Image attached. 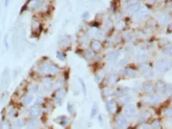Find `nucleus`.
Instances as JSON below:
<instances>
[{"label":"nucleus","instance_id":"nucleus-1","mask_svg":"<svg viewBox=\"0 0 172 129\" xmlns=\"http://www.w3.org/2000/svg\"><path fill=\"white\" fill-rule=\"evenodd\" d=\"M171 67V63L168 60H159L156 62L155 68L158 72H167Z\"/></svg>","mask_w":172,"mask_h":129},{"label":"nucleus","instance_id":"nucleus-2","mask_svg":"<svg viewBox=\"0 0 172 129\" xmlns=\"http://www.w3.org/2000/svg\"><path fill=\"white\" fill-rule=\"evenodd\" d=\"M139 69H140V74L144 78H152L154 76V73H153V72H152V67L147 64H140Z\"/></svg>","mask_w":172,"mask_h":129},{"label":"nucleus","instance_id":"nucleus-3","mask_svg":"<svg viewBox=\"0 0 172 129\" xmlns=\"http://www.w3.org/2000/svg\"><path fill=\"white\" fill-rule=\"evenodd\" d=\"M116 125L119 128H127L129 125L128 120L122 114H119L116 117Z\"/></svg>","mask_w":172,"mask_h":129},{"label":"nucleus","instance_id":"nucleus-4","mask_svg":"<svg viewBox=\"0 0 172 129\" xmlns=\"http://www.w3.org/2000/svg\"><path fill=\"white\" fill-rule=\"evenodd\" d=\"M125 114L127 115V117H133L137 114V109L136 107L133 104H127L125 105Z\"/></svg>","mask_w":172,"mask_h":129},{"label":"nucleus","instance_id":"nucleus-5","mask_svg":"<svg viewBox=\"0 0 172 129\" xmlns=\"http://www.w3.org/2000/svg\"><path fill=\"white\" fill-rule=\"evenodd\" d=\"M106 109L109 114H115L117 110V105L114 100H110L106 102Z\"/></svg>","mask_w":172,"mask_h":129},{"label":"nucleus","instance_id":"nucleus-6","mask_svg":"<svg viewBox=\"0 0 172 129\" xmlns=\"http://www.w3.org/2000/svg\"><path fill=\"white\" fill-rule=\"evenodd\" d=\"M166 88H167V85H166V84L164 81L160 80V81H158L156 84V90L158 93L162 94V95L166 93Z\"/></svg>","mask_w":172,"mask_h":129},{"label":"nucleus","instance_id":"nucleus-7","mask_svg":"<svg viewBox=\"0 0 172 129\" xmlns=\"http://www.w3.org/2000/svg\"><path fill=\"white\" fill-rule=\"evenodd\" d=\"M143 90H144L145 93L148 94V95H151V94L154 93L155 88H154L153 84L151 83V82H147V83L144 84V85H143Z\"/></svg>","mask_w":172,"mask_h":129},{"label":"nucleus","instance_id":"nucleus-8","mask_svg":"<svg viewBox=\"0 0 172 129\" xmlns=\"http://www.w3.org/2000/svg\"><path fill=\"white\" fill-rule=\"evenodd\" d=\"M147 101L152 103H158L162 101V96L158 94H151L149 95V96L147 97Z\"/></svg>","mask_w":172,"mask_h":129},{"label":"nucleus","instance_id":"nucleus-9","mask_svg":"<svg viewBox=\"0 0 172 129\" xmlns=\"http://www.w3.org/2000/svg\"><path fill=\"white\" fill-rule=\"evenodd\" d=\"M41 113V108H40V106H37V105H34V106H31L29 108V114L32 115V116H39Z\"/></svg>","mask_w":172,"mask_h":129},{"label":"nucleus","instance_id":"nucleus-10","mask_svg":"<svg viewBox=\"0 0 172 129\" xmlns=\"http://www.w3.org/2000/svg\"><path fill=\"white\" fill-rule=\"evenodd\" d=\"M55 122L58 123L59 125L62 126H65L67 124H68V120H67L66 116H64V115H61V116H59L55 119Z\"/></svg>","mask_w":172,"mask_h":129},{"label":"nucleus","instance_id":"nucleus-11","mask_svg":"<svg viewBox=\"0 0 172 129\" xmlns=\"http://www.w3.org/2000/svg\"><path fill=\"white\" fill-rule=\"evenodd\" d=\"M91 48L93 50V52H97L102 49V44L99 40H94L91 42Z\"/></svg>","mask_w":172,"mask_h":129},{"label":"nucleus","instance_id":"nucleus-12","mask_svg":"<svg viewBox=\"0 0 172 129\" xmlns=\"http://www.w3.org/2000/svg\"><path fill=\"white\" fill-rule=\"evenodd\" d=\"M137 72L133 68H127V69L124 71V75L127 78H135L136 77Z\"/></svg>","mask_w":172,"mask_h":129},{"label":"nucleus","instance_id":"nucleus-13","mask_svg":"<svg viewBox=\"0 0 172 129\" xmlns=\"http://www.w3.org/2000/svg\"><path fill=\"white\" fill-rule=\"evenodd\" d=\"M148 14V10L144 8V9H140V10H138L136 12V17L139 19H142L144 17L146 16V15Z\"/></svg>","mask_w":172,"mask_h":129},{"label":"nucleus","instance_id":"nucleus-14","mask_svg":"<svg viewBox=\"0 0 172 129\" xmlns=\"http://www.w3.org/2000/svg\"><path fill=\"white\" fill-rule=\"evenodd\" d=\"M42 84L45 88H48L52 87V85H53V80H52L51 78H44L43 79H42Z\"/></svg>","mask_w":172,"mask_h":129},{"label":"nucleus","instance_id":"nucleus-15","mask_svg":"<svg viewBox=\"0 0 172 129\" xmlns=\"http://www.w3.org/2000/svg\"><path fill=\"white\" fill-rule=\"evenodd\" d=\"M33 101V96L32 95H26L25 96L22 98V103L24 106H28L31 103V102Z\"/></svg>","mask_w":172,"mask_h":129},{"label":"nucleus","instance_id":"nucleus-16","mask_svg":"<svg viewBox=\"0 0 172 129\" xmlns=\"http://www.w3.org/2000/svg\"><path fill=\"white\" fill-rule=\"evenodd\" d=\"M118 56H119V52H111L107 55V60L109 61H115L117 60Z\"/></svg>","mask_w":172,"mask_h":129},{"label":"nucleus","instance_id":"nucleus-17","mask_svg":"<svg viewBox=\"0 0 172 129\" xmlns=\"http://www.w3.org/2000/svg\"><path fill=\"white\" fill-rule=\"evenodd\" d=\"M59 67L56 66L54 64H49V73L53 74V75H56L59 73Z\"/></svg>","mask_w":172,"mask_h":129},{"label":"nucleus","instance_id":"nucleus-18","mask_svg":"<svg viewBox=\"0 0 172 129\" xmlns=\"http://www.w3.org/2000/svg\"><path fill=\"white\" fill-rule=\"evenodd\" d=\"M10 128H11V125L9 120H3L1 125H0V129H10Z\"/></svg>","mask_w":172,"mask_h":129},{"label":"nucleus","instance_id":"nucleus-19","mask_svg":"<svg viewBox=\"0 0 172 129\" xmlns=\"http://www.w3.org/2000/svg\"><path fill=\"white\" fill-rule=\"evenodd\" d=\"M130 102H131V97H129V96L121 97L119 100V102L121 103V105H127V104H128Z\"/></svg>","mask_w":172,"mask_h":129},{"label":"nucleus","instance_id":"nucleus-20","mask_svg":"<svg viewBox=\"0 0 172 129\" xmlns=\"http://www.w3.org/2000/svg\"><path fill=\"white\" fill-rule=\"evenodd\" d=\"M158 20H159V22L161 23V24H165V23L168 22L169 17L166 15H160V16H158Z\"/></svg>","mask_w":172,"mask_h":129},{"label":"nucleus","instance_id":"nucleus-21","mask_svg":"<svg viewBox=\"0 0 172 129\" xmlns=\"http://www.w3.org/2000/svg\"><path fill=\"white\" fill-rule=\"evenodd\" d=\"M41 5V2L40 0H33L31 2V4H30V7L32 9H38V8L40 7Z\"/></svg>","mask_w":172,"mask_h":129},{"label":"nucleus","instance_id":"nucleus-22","mask_svg":"<svg viewBox=\"0 0 172 129\" xmlns=\"http://www.w3.org/2000/svg\"><path fill=\"white\" fill-rule=\"evenodd\" d=\"M140 5L139 4H133L128 8V10H130L131 12H137L138 10H140Z\"/></svg>","mask_w":172,"mask_h":129},{"label":"nucleus","instance_id":"nucleus-23","mask_svg":"<svg viewBox=\"0 0 172 129\" xmlns=\"http://www.w3.org/2000/svg\"><path fill=\"white\" fill-rule=\"evenodd\" d=\"M40 72L42 73H49V64H43L40 66Z\"/></svg>","mask_w":172,"mask_h":129},{"label":"nucleus","instance_id":"nucleus-24","mask_svg":"<svg viewBox=\"0 0 172 129\" xmlns=\"http://www.w3.org/2000/svg\"><path fill=\"white\" fill-rule=\"evenodd\" d=\"M147 120V114L145 112H142L140 113V114H139V117H138V120L140 122H145V120Z\"/></svg>","mask_w":172,"mask_h":129},{"label":"nucleus","instance_id":"nucleus-25","mask_svg":"<svg viewBox=\"0 0 172 129\" xmlns=\"http://www.w3.org/2000/svg\"><path fill=\"white\" fill-rule=\"evenodd\" d=\"M56 94H57V97H59V98H63L65 96V94H66V90L64 89H60L57 91Z\"/></svg>","mask_w":172,"mask_h":129},{"label":"nucleus","instance_id":"nucleus-26","mask_svg":"<svg viewBox=\"0 0 172 129\" xmlns=\"http://www.w3.org/2000/svg\"><path fill=\"white\" fill-rule=\"evenodd\" d=\"M78 82H79V84H81V87H82V90H83V92H84V95H86L87 90H86V85H85V83H84V81L82 78H78Z\"/></svg>","mask_w":172,"mask_h":129},{"label":"nucleus","instance_id":"nucleus-27","mask_svg":"<svg viewBox=\"0 0 172 129\" xmlns=\"http://www.w3.org/2000/svg\"><path fill=\"white\" fill-rule=\"evenodd\" d=\"M98 112V108H97V106H96V104H94L93 107H92V109H91V114H90V117L91 118H94L95 116L96 115Z\"/></svg>","mask_w":172,"mask_h":129},{"label":"nucleus","instance_id":"nucleus-28","mask_svg":"<svg viewBox=\"0 0 172 129\" xmlns=\"http://www.w3.org/2000/svg\"><path fill=\"white\" fill-rule=\"evenodd\" d=\"M160 126H161V124H160L159 120H153L152 123V128L154 129H160Z\"/></svg>","mask_w":172,"mask_h":129},{"label":"nucleus","instance_id":"nucleus-29","mask_svg":"<svg viewBox=\"0 0 172 129\" xmlns=\"http://www.w3.org/2000/svg\"><path fill=\"white\" fill-rule=\"evenodd\" d=\"M14 126L16 128H22V126H23V122H22V120H16V122H14Z\"/></svg>","mask_w":172,"mask_h":129},{"label":"nucleus","instance_id":"nucleus-30","mask_svg":"<svg viewBox=\"0 0 172 129\" xmlns=\"http://www.w3.org/2000/svg\"><path fill=\"white\" fill-rule=\"evenodd\" d=\"M104 96H111L112 94L114 93V90L113 89H111V88H108V89H106L105 90H104Z\"/></svg>","mask_w":172,"mask_h":129},{"label":"nucleus","instance_id":"nucleus-31","mask_svg":"<svg viewBox=\"0 0 172 129\" xmlns=\"http://www.w3.org/2000/svg\"><path fill=\"white\" fill-rule=\"evenodd\" d=\"M109 83L110 84H115V82H116V80H117L116 75H114V74H112V75L110 76V78H109Z\"/></svg>","mask_w":172,"mask_h":129},{"label":"nucleus","instance_id":"nucleus-32","mask_svg":"<svg viewBox=\"0 0 172 129\" xmlns=\"http://www.w3.org/2000/svg\"><path fill=\"white\" fill-rule=\"evenodd\" d=\"M164 114L166 115V116L167 117H170V118H171V108L170 107V108H167L165 109V110H164Z\"/></svg>","mask_w":172,"mask_h":129},{"label":"nucleus","instance_id":"nucleus-33","mask_svg":"<svg viewBox=\"0 0 172 129\" xmlns=\"http://www.w3.org/2000/svg\"><path fill=\"white\" fill-rule=\"evenodd\" d=\"M57 57L59 60H62V61H64L65 60V55L62 54L61 52H57Z\"/></svg>","mask_w":172,"mask_h":129},{"label":"nucleus","instance_id":"nucleus-34","mask_svg":"<svg viewBox=\"0 0 172 129\" xmlns=\"http://www.w3.org/2000/svg\"><path fill=\"white\" fill-rule=\"evenodd\" d=\"M8 115L10 118H12V117H14L15 115H16V110H15L14 108H11L10 109V111L8 113Z\"/></svg>","mask_w":172,"mask_h":129},{"label":"nucleus","instance_id":"nucleus-35","mask_svg":"<svg viewBox=\"0 0 172 129\" xmlns=\"http://www.w3.org/2000/svg\"><path fill=\"white\" fill-rule=\"evenodd\" d=\"M127 60H126V58H123V60H121V61L118 63V66H124L125 64H127Z\"/></svg>","mask_w":172,"mask_h":129},{"label":"nucleus","instance_id":"nucleus-36","mask_svg":"<svg viewBox=\"0 0 172 129\" xmlns=\"http://www.w3.org/2000/svg\"><path fill=\"white\" fill-rule=\"evenodd\" d=\"M36 123V120H34V119H33V120H29V122H28V126H29V128H33V126H34V124Z\"/></svg>","mask_w":172,"mask_h":129},{"label":"nucleus","instance_id":"nucleus-37","mask_svg":"<svg viewBox=\"0 0 172 129\" xmlns=\"http://www.w3.org/2000/svg\"><path fill=\"white\" fill-rule=\"evenodd\" d=\"M30 90H31V92H37L38 91V86L37 85H31V87H30Z\"/></svg>","mask_w":172,"mask_h":129},{"label":"nucleus","instance_id":"nucleus-38","mask_svg":"<svg viewBox=\"0 0 172 129\" xmlns=\"http://www.w3.org/2000/svg\"><path fill=\"white\" fill-rule=\"evenodd\" d=\"M43 102H44V99L41 98V97H39V98H37V100L35 101V105L38 104V106H39V105L41 104Z\"/></svg>","mask_w":172,"mask_h":129},{"label":"nucleus","instance_id":"nucleus-39","mask_svg":"<svg viewBox=\"0 0 172 129\" xmlns=\"http://www.w3.org/2000/svg\"><path fill=\"white\" fill-rule=\"evenodd\" d=\"M55 103H56V105H61V103H62V98L57 97L55 100Z\"/></svg>","mask_w":172,"mask_h":129},{"label":"nucleus","instance_id":"nucleus-40","mask_svg":"<svg viewBox=\"0 0 172 129\" xmlns=\"http://www.w3.org/2000/svg\"><path fill=\"white\" fill-rule=\"evenodd\" d=\"M165 94H168V95H171V85L167 86V88H166V93Z\"/></svg>","mask_w":172,"mask_h":129},{"label":"nucleus","instance_id":"nucleus-41","mask_svg":"<svg viewBox=\"0 0 172 129\" xmlns=\"http://www.w3.org/2000/svg\"><path fill=\"white\" fill-rule=\"evenodd\" d=\"M67 109L70 113H72L73 111V105H71V103H68V106H67Z\"/></svg>","mask_w":172,"mask_h":129},{"label":"nucleus","instance_id":"nucleus-42","mask_svg":"<svg viewBox=\"0 0 172 129\" xmlns=\"http://www.w3.org/2000/svg\"><path fill=\"white\" fill-rule=\"evenodd\" d=\"M139 129H150V128H149L148 125H142V126H140V128H139Z\"/></svg>","mask_w":172,"mask_h":129},{"label":"nucleus","instance_id":"nucleus-43","mask_svg":"<svg viewBox=\"0 0 172 129\" xmlns=\"http://www.w3.org/2000/svg\"><path fill=\"white\" fill-rule=\"evenodd\" d=\"M102 79V75H98L96 76V81L97 82V83H99V81H101V80Z\"/></svg>","mask_w":172,"mask_h":129},{"label":"nucleus","instance_id":"nucleus-44","mask_svg":"<svg viewBox=\"0 0 172 129\" xmlns=\"http://www.w3.org/2000/svg\"><path fill=\"white\" fill-rule=\"evenodd\" d=\"M98 119H99V122H102V115H99Z\"/></svg>","mask_w":172,"mask_h":129},{"label":"nucleus","instance_id":"nucleus-45","mask_svg":"<svg viewBox=\"0 0 172 129\" xmlns=\"http://www.w3.org/2000/svg\"><path fill=\"white\" fill-rule=\"evenodd\" d=\"M29 129H35V128H29Z\"/></svg>","mask_w":172,"mask_h":129}]
</instances>
